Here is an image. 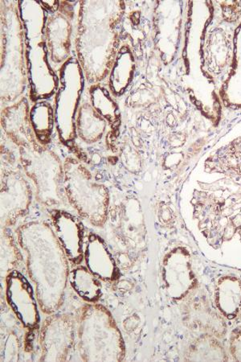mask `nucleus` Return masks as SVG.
<instances>
[{"label": "nucleus", "mask_w": 241, "mask_h": 362, "mask_svg": "<svg viewBox=\"0 0 241 362\" xmlns=\"http://www.w3.org/2000/svg\"><path fill=\"white\" fill-rule=\"evenodd\" d=\"M79 352L86 361H121L126 346L107 308L89 303L81 309L78 326Z\"/></svg>", "instance_id": "nucleus-2"}, {"label": "nucleus", "mask_w": 241, "mask_h": 362, "mask_svg": "<svg viewBox=\"0 0 241 362\" xmlns=\"http://www.w3.org/2000/svg\"><path fill=\"white\" fill-rule=\"evenodd\" d=\"M6 299L21 324L35 329L40 323L37 298L29 280L18 271L11 272L4 279Z\"/></svg>", "instance_id": "nucleus-5"}, {"label": "nucleus", "mask_w": 241, "mask_h": 362, "mask_svg": "<svg viewBox=\"0 0 241 362\" xmlns=\"http://www.w3.org/2000/svg\"><path fill=\"white\" fill-rule=\"evenodd\" d=\"M31 120L40 142H47L54 125L51 107L47 104H38L32 110Z\"/></svg>", "instance_id": "nucleus-16"}, {"label": "nucleus", "mask_w": 241, "mask_h": 362, "mask_svg": "<svg viewBox=\"0 0 241 362\" xmlns=\"http://www.w3.org/2000/svg\"><path fill=\"white\" fill-rule=\"evenodd\" d=\"M17 240L8 228H1V277L5 279L23 260Z\"/></svg>", "instance_id": "nucleus-15"}, {"label": "nucleus", "mask_w": 241, "mask_h": 362, "mask_svg": "<svg viewBox=\"0 0 241 362\" xmlns=\"http://www.w3.org/2000/svg\"><path fill=\"white\" fill-rule=\"evenodd\" d=\"M93 106L95 107L98 112L101 114L104 118L107 119L110 122H117V110L115 105L108 98L95 96L93 98Z\"/></svg>", "instance_id": "nucleus-18"}, {"label": "nucleus", "mask_w": 241, "mask_h": 362, "mask_svg": "<svg viewBox=\"0 0 241 362\" xmlns=\"http://www.w3.org/2000/svg\"><path fill=\"white\" fill-rule=\"evenodd\" d=\"M67 201L76 212L95 227L107 223L110 206L109 191L94 180L92 175L79 163L69 160L64 178Z\"/></svg>", "instance_id": "nucleus-3"}, {"label": "nucleus", "mask_w": 241, "mask_h": 362, "mask_svg": "<svg viewBox=\"0 0 241 362\" xmlns=\"http://www.w3.org/2000/svg\"><path fill=\"white\" fill-rule=\"evenodd\" d=\"M214 305L223 317L232 320L241 313V279L222 277L216 284Z\"/></svg>", "instance_id": "nucleus-12"}, {"label": "nucleus", "mask_w": 241, "mask_h": 362, "mask_svg": "<svg viewBox=\"0 0 241 362\" xmlns=\"http://www.w3.org/2000/svg\"><path fill=\"white\" fill-rule=\"evenodd\" d=\"M74 341L72 320L66 315H50L40 332V361H66Z\"/></svg>", "instance_id": "nucleus-6"}, {"label": "nucleus", "mask_w": 241, "mask_h": 362, "mask_svg": "<svg viewBox=\"0 0 241 362\" xmlns=\"http://www.w3.org/2000/svg\"><path fill=\"white\" fill-rule=\"evenodd\" d=\"M189 322L193 329L204 334L214 336L218 339L225 337L227 331L225 319L211 305L207 297L194 298L189 306Z\"/></svg>", "instance_id": "nucleus-11"}, {"label": "nucleus", "mask_w": 241, "mask_h": 362, "mask_svg": "<svg viewBox=\"0 0 241 362\" xmlns=\"http://www.w3.org/2000/svg\"><path fill=\"white\" fill-rule=\"evenodd\" d=\"M52 226L70 264L79 266L84 260L85 227L79 218L61 209L49 210Z\"/></svg>", "instance_id": "nucleus-8"}, {"label": "nucleus", "mask_w": 241, "mask_h": 362, "mask_svg": "<svg viewBox=\"0 0 241 362\" xmlns=\"http://www.w3.org/2000/svg\"><path fill=\"white\" fill-rule=\"evenodd\" d=\"M229 352L234 361H241V325L231 332L229 337Z\"/></svg>", "instance_id": "nucleus-19"}, {"label": "nucleus", "mask_w": 241, "mask_h": 362, "mask_svg": "<svg viewBox=\"0 0 241 362\" xmlns=\"http://www.w3.org/2000/svg\"><path fill=\"white\" fill-rule=\"evenodd\" d=\"M49 156L37 151L36 156L25 157L23 162L28 176L36 185L38 202L46 207L59 209L66 204L67 198L61 168L57 160H51Z\"/></svg>", "instance_id": "nucleus-4"}, {"label": "nucleus", "mask_w": 241, "mask_h": 362, "mask_svg": "<svg viewBox=\"0 0 241 362\" xmlns=\"http://www.w3.org/2000/svg\"><path fill=\"white\" fill-rule=\"evenodd\" d=\"M33 197V190L27 180L17 174L7 175L2 181L0 194L1 228L13 226L26 215Z\"/></svg>", "instance_id": "nucleus-7"}, {"label": "nucleus", "mask_w": 241, "mask_h": 362, "mask_svg": "<svg viewBox=\"0 0 241 362\" xmlns=\"http://www.w3.org/2000/svg\"><path fill=\"white\" fill-rule=\"evenodd\" d=\"M16 233L25 254L28 276L36 287L39 306L45 314H54L63 305L69 281L68 257L54 230L45 221H28Z\"/></svg>", "instance_id": "nucleus-1"}, {"label": "nucleus", "mask_w": 241, "mask_h": 362, "mask_svg": "<svg viewBox=\"0 0 241 362\" xmlns=\"http://www.w3.org/2000/svg\"><path fill=\"white\" fill-rule=\"evenodd\" d=\"M180 248L175 249L163 260V281L168 295L175 300H181L196 288V278L189 265L182 264Z\"/></svg>", "instance_id": "nucleus-9"}, {"label": "nucleus", "mask_w": 241, "mask_h": 362, "mask_svg": "<svg viewBox=\"0 0 241 362\" xmlns=\"http://www.w3.org/2000/svg\"><path fill=\"white\" fill-rule=\"evenodd\" d=\"M225 348L218 338L209 334H203L193 343L189 352L192 361H228Z\"/></svg>", "instance_id": "nucleus-14"}, {"label": "nucleus", "mask_w": 241, "mask_h": 362, "mask_svg": "<svg viewBox=\"0 0 241 362\" xmlns=\"http://www.w3.org/2000/svg\"><path fill=\"white\" fill-rule=\"evenodd\" d=\"M105 124L100 117L93 112L90 108H84L80 114L79 129L88 141H94L101 136Z\"/></svg>", "instance_id": "nucleus-17"}, {"label": "nucleus", "mask_w": 241, "mask_h": 362, "mask_svg": "<svg viewBox=\"0 0 241 362\" xmlns=\"http://www.w3.org/2000/svg\"><path fill=\"white\" fill-rule=\"evenodd\" d=\"M69 283L76 293L88 303H96L102 296V288L100 279L87 267L76 266L70 272Z\"/></svg>", "instance_id": "nucleus-13"}, {"label": "nucleus", "mask_w": 241, "mask_h": 362, "mask_svg": "<svg viewBox=\"0 0 241 362\" xmlns=\"http://www.w3.org/2000/svg\"><path fill=\"white\" fill-rule=\"evenodd\" d=\"M84 260L88 269L100 280L113 282L121 277L119 267L107 243L96 233H91L87 237Z\"/></svg>", "instance_id": "nucleus-10"}, {"label": "nucleus", "mask_w": 241, "mask_h": 362, "mask_svg": "<svg viewBox=\"0 0 241 362\" xmlns=\"http://www.w3.org/2000/svg\"><path fill=\"white\" fill-rule=\"evenodd\" d=\"M240 320H241V313H240Z\"/></svg>", "instance_id": "nucleus-20"}]
</instances>
